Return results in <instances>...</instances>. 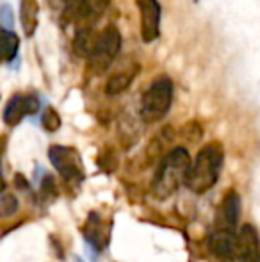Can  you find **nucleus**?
Segmentation results:
<instances>
[{
  "label": "nucleus",
  "mask_w": 260,
  "mask_h": 262,
  "mask_svg": "<svg viewBox=\"0 0 260 262\" xmlns=\"http://www.w3.org/2000/svg\"><path fill=\"white\" fill-rule=\"evenodd\" d=\"M260 253L258 234L255 227L243 225L235 234L233 252L225 262H257Z\"/></svg>",
  "instance_id": "nucleus-5"
},
{
  "label": "nucleus",
  "mask_w": 260,
  "mask_h": 262,
  "mask_svg": "<svg viewBox=\"0 0 260 262\" xmlns=\"http://www.w3.org/2000/svg\"><path fill=\"white\" fill-rule=\"evenodd\" d=\"M39 111V100L32 95H14L9 102H7L6 109H4V121L7 125H18L25 116L29 114H36Z\"/></svg>",
  "instance_id": "nucleus-9"
},
{
  "label": "nucleus",
  "mask_w": 260,
  "mask_h": 262,
  "mask_svg": "<svg viewBox=\"0 0 260 262\" xmlns=\"http://www.w3.org/2000/svg\"><path fill=\"white\" fill-rule=\"evenodd\" d=\"M173 102V82L168 77L155 79L145 91L141 100V118L145 123L162 120Z\"/></svg>",
  "instance_id": "nucleus-3"
},
{
  "label": "nucleus",
  "mask_w": 260,
  "mask_h": 262,
  "mask_svg": "<svg viewBox=\"0 0 260 262\" xmlns=\"http://www.w3.org/2000/svg\"><path fill=\"white\" fill-rule=\"evenodd\" d=\"M237 234V232H235ZM235 234H228V232H212L210 241H208V246H210L212 253L219 259L226 260L233 252V243H235Z\"/></svg>",
  "instance_id": "nucleus-10"
},
{
  "label": "nucleus",
  "mask_w": 260,
  "mask_h": 262,
  "mask_svg": "<svg viewBox=\"0 0 260 262\" xmlns=\"http://www.w3.org/2000/svg\"><path fill=\"white\" fill-rule=\"evenodd\" d=\"M141 16V38L145 43H152L160 32V6L157 0H135Z\"/></svg>",
  "instance_id": "nucleus-8"
},
{
  "label": "nucleus",
  "mask_w": 260,
  "mask_h": 262,
  "mask_svg": "<svg viewBox=\"0 0 260 262\" xmlns=\"http://www.w3.org/2000/svg\"><path fill=\"white\" fill-rule=\"evenodd\" d=\"M20 39L13 31H7L0 25V62H9L16 57Z\"/></svg>",
  "instance_id": "nucleus-12"
},
{
  "label": "nucleus",
  "mask_w": 260,
  "mask_h": 262,
  "mask_svg": "<svg viewBox=\"0 0 260 262\" xmlns=\"http://www.w3.org/2000/svg\"><path fill=\"white\" fill-rule=\"evenodd\" d=\"M122 49V34L116 27H107L97 38L93 52L89 54V68L94 75H102L112 66Z\"/></svg>",
  "instance_id": "nucleus-4"
},
{
  "label": "nucleus",
  "mask_w": 260,
  "mask_h": 262,
  "mask_svg": "<svg viewBox=\"0 0 260 262\" xmlns=\"http://www.w3.org/2000/svg\"><path fill=\"white\" fill-rule=\"evenodd\" d=\"M0 24L7 31H11V27H13V11H11V7L7 4L0 6Z\"/></svg>",
  "instance_id": "nucleus-17"
},
{
  "label": "nucleus",
  "mask_w": 260,
  "mask_h": 262,
  "mask_svg": "<svg viewBox=\"0 0 260 262\" xmlns=\"http://www.w3.org/2000/svg\"><path fill=\"white\" fill-rule=\"evenodd\" d=\"M38 16H39V6L36 0H21L20 6V20L23 32L27 36H32L38 29Z\"/></svg>",
  "instance_id": "nucleus-11"
},
{
  "label": "nucleus",
  "mask_w": 260,
  "mask_h": 262,
  "mask_svg": "<svg viewBox=\"0 0 260 262\" xmlns=\"http://www.w3.org/2000/svg\"><path fill=\"white\" fill-rule=\"evenodd\" d=\"M4 189H6V182H4V179L0 177V193H2Z\"/></svg>",
  "instance_id": "nucleus-19"
},
{
  "label": "nucleus",
  "mask_w": 260,
  "mask_h": 262,
  "mask_svg": "<svg viewBox=\"0 0 260 262\" xmlns=\"http://www.w3.org/2000/svg\"><path fill=\"white\" fill-rule=\"evenodd\" d=\"M4 150H6V138H4V136H0V157H2Z\"/></svg>",
  "instance_id": "nucleus-18"
},
{
  "label": "nucleus",
  "mask_w": 260,
  "mask_h": 262,
  "mask_svg": "<svg viewBox=\"0 0 260 262\" xmlns=\"http://www.w3.org/2000/svg\"><path fill=\"white\" fill-rule=\"evenodd\" d=\"M191 156L185 148H173L160 161L159 171L153 179V194L157 198H168L185 182V177L191 168Z\"/></svg>",
  "instance_id": "nucleus-2"
},
{
  "label": "nucleus",
  "mask_w": 260,
  "mask_h": 262,
  "mask_svg": "<svg viewBox=\"0 0 260 262\" xmlns=\"http://www.w3.org/2000/svg\"><path fill=\"white\" fill-rule=\"evenodd\" d=\"M50 162L54 168L64 177L66 180H77L82 179V166H80V159L77 150L69 148V146H59L54 145L49 150Z\"/></svg>",
  "instance_id": "nucleus-6"
},
{
  "label": "nucleus",
  "mask_w": 260,
  "mask_h": 262,
  "mask_svg": "<svg viewBox=\"0 0 260 262\" xmlns=\"http://www.w3.org/2000/svg\"><path fill=\"white\" fill-rule=\"evenodd\" d=\"M223 168V146L219 143H208L198 152L185 177V187L196 194H203L216 186Z\"/></svg>",
  "instance_id": "nucleus-1"
},
{
  "label": "nucleus",
  "mask_w": 260,
  "mask_h": 262,
  "mask_svg": "<svg viewBox=\"0 0 260 262\" xmlns=\"http://www.w3.org/2000/svg\"><path fill=\"white\" fill-rule=\"evenodd\" d=\"M257 262H260V253H258V259H257Z\"/></svg>",
  "instance_id": "nucleus-20"
},
{
  "label": "nucleus",
  "mask_w": 260,
  "mask_h": 262,
  "mask_svg": "<svg viewBox=\"0 0 260 262\" xmlns=\"http://www.w3.org/2000/svg\"><path fill=\"white\" fill-rule=\"evenodd\" d=\"M241 216V198L235 191H228L219 204L218 212H216V228L214 232H228L235 234L237 221Z\"/></svg>",
  "instance_id": "nucleus-7"
},
{
  "label": "nucleus",
  "mask_w": 260,
  "mask_h": 262,
  "mask_svg": "<svg viewBox=\"0 0 260 262\" xmlns=\"http://www.w3.org/2000/svg\"><path fill=\"white\" fill-rule=\"evenodd\" d=\"M18 210V200L14 194H2L0 196V217H11Z\"/></svg>",
  "instance_id": "nucleus-15"
},
{
  "label": "nucleus",
  "mask_w": 260,
  "mask_h": 262,
  "mask_svg": "<svg viewBox=\"0 0 260 262\" xmlns=\"http://www.w3.org/2000/svg\"><path fill=\"white\" fill-rule=\"evenodd\" d=\"M41 123H43V127H45V130L56 132L57 128L61 127V118H59V114H57V111L52 109V107L45 109V113H43V116H41Z\"/></svg>",
  "instance_id": "nucleus-16"
},
{
  "label": "nucleus",
  "mask_w": 260,
  "mask_h": 262,
  "mask_svg": "<svg viewBox=\"0 0 260 262\" xmlns=\"http://www.w3.org/2000/svg\"><path fill=\"white\" fill-rule=\"evenodd\" d=\"M135 73H137V68L130 70V72L114 73V75L107 80V84H105V93H107L109 97H114V95L123 93V91L130 86V82H132V79L135 77Z\"/></svg>",
  "instance_id": "nucleus-14"
},
{
  "label": "nucleus",
  "mask_w": 260,
  "mask_h": 262,
  "mask_svg": "<svg viewBox=\"0 0 260 262\" xmlns=\"http://www.w3.org/2000/svg\"><path fill=\"white\" fill-rule=\"evenodd\" d=\"M98 36L93 32V29L89 27H82L77 31L75 34V41H73V50L77 55L80 57H89V54L93 52V47L97 43Z\"/></svg>",
  "instance_id": "nucleus-13"
}]
</instances>
